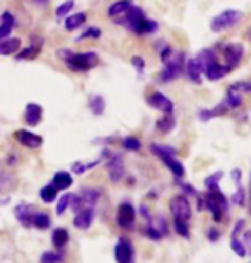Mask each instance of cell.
<instances>
[{
	"mask_svg": "<svg viewBox=\"0 0 251 263\" xmlns=\"http://www.w3.org/2000/svg\"><path fill=\"white\" fill-rule=\"evenodd\" d=\"M132 65L137 68L140 73H142V70L145 68V62H144L142 57H133V59H132Z\"/></svg>",
	"mask_w": 251,
	"mask_h": 263,
	"instance_id": "f6af8a7d",
	"label": "cell"
},
{
	"mask_svg": "<svg viewBox=\"0 0 251 263\" xmlns=\"http://www.w3.org/2000/svg\"><path fill=\"white\" fill-rule=\"evenodd\" d=\"M31 226H34L36 229L45 231V229H48L51 226V219H50V215L46 212H34L33 220H31Z\"/></svg>",
	"mask_w": 251,
	"mask_h": 263,
	"instance_id": "484cf974",
	"label": "cell"
},
{
	"mask_svg": "<svg viewBox=\"0 0 251 263\" xmlns=\"http://www.w3.org/2000/svg\"><path fill=\"white\" fill-rule=\"evenodd\" d=\"M249 38H251V29H249Z\"/></svg>",
	"mask_w": 251,
	"mask_h": 263,
	"instance_id": "f907efd6",
	"label": "cell"
},
{
	"mask_svg": "<svg viewBox=\"0 0 251 263\" xmlns=\"http://www.w3.org/2000/svg\"><path fill=\"white\" fill-rule=\"evenodd\" d=\"M224 104L227 106V109H234V108H239L243 104V96L239 92H236V91H231L229 89L227 91V96H226V99L222 101Z\"/></svg>",
	"mask_w": 251,
	"mask_h": 263,
	"instance_id": "f1b7e54d",
	"label": "cell"
},
{
	"mask_svg": "<svg viewBox=\"0 0 251 263\" xmlns=\"http://www.w3.org/2000/svg\"><path fill=\"white\" fill-rule=\"evenodd\" d=\"M175 127H176V120H175V117H172V113L164 115V117L159 118L158 123H156V128H158L161 134H169Z\"/></svg>",
	"mask_w": 251,
	"mask_h": 263,
	"instance_id": "d4e9b609",
	"label": "cell"
},
{
	"mask_svg": "<svg viewBox=\"0 0 251 263\" xmlns=\"http://www.w3.org/2000/svg\"><path fill=\"white\" fill-rule=\"evenodd\" d=\"M203 73L207 76L208 81H219V79H222L226 73H229V68L226 65H221L219 62H212L210 65L205 67V70H203Z\"/></svg>",
	"mask_w": 251,
	"mask_h": 263,
	"instance_id": "2e32d148",
	"label": "cell"
},
{
	"mask_svg": "<svg viewBox=\"0 0 251 263\" xmlns=\"http://www.w3.org/2000/svg\"><path fill=\"white\" fill-rule=\"evenodd\" d=\"M222 53L226 57V64H227L226 67L229 68V72H231L233 68L238 67L239 62H241L244 55V48H243V45H239V43H227L224 46Z\"/></svg>",
	"mask_w": 251,
	"mask_h": 263,
	"instance_id": "ba28073f",
	"label": "cell"
},
{
	"mask_svg": "<svg viewBox=\"0 0 251 263\" xmlns=\"http://www.w3.org/2000/svg\"><path fill=\"white\" fill-rule=\"evenodd\" d=\"M147 103H149L150 108L159 109V111H163L164 115H169V113H172V109H175V104H172V101L169 98H166L163 92L150 94Z\"/></svg>",
	"mask_w": 251,
	"mask_h": 263,
	"instance_id": "30bf717a",
	"label": "cell"
},
{
	"mask_svg": "<svg viewBox=\"0 0 251 263\" xmlns=\"http://www.w3.org/2000/svg\"><path fill=\"white\" fill-rule=\"evenodd\" d=\"M203 202H205V209L212 214L214 220L221 222L224 214H227V210H229L227 197L224 195L221 190H212L203 197Z\"/></svg>",
	"mask_w": 251,
	"mask_h": 263,
	"instance_id": "3957f363",
	"label": "cell"
},
{
	"mask_svg": "<svg viewBox=\"0 0 251 263\" xmlns=\"http://www.w3.org/2000/svg\"><path fill=\"white\" fill-rule=\"evenodd\" d=\"M51 243L56 250H64L67 245H69V233L64 228H56L51 234Z\"/></svg>",
	"mask_w": 251,
	"mask_h": 263,
	"instance_id": "d6986e66",
	"label": "cell"
},
{
	"mask_svg": "<svg viewBox=\"0 0 251 263\" xmlns=\"http://www.w3.org/2000/svg\"><path fill=\"white\" fill-rule=\"evenodd\" d=\"M161 60H163L164 68L161 72V81L171 82L181 76L183 68H185V55L181 51L172 50L171 46H164V50H161Z\"/></svg>",
	"mask_w": 251,
	"mask_h": 263,
	"instance_id": "6da1fadb",
	"label": "cell"
},
{
	"mask_svg": "<svg viewBox=\"0 0 251 263\" xmlns=\"http://www.w3.org/2000/svg\"><path fill=\"white\" fill-rule=\"evenodd\" d=\"M40 51H41V45L36 43V45L28 46V48H24V50H19L17 55H15V59L17 60H33L40 55Z\"/></svg>",
	"mask_w": 251,
	"mask_h": 263,
	"instance_id": "4316f807",
	"label": "cell"
},
{
	"mask_svg": "<svg viewBox=\"0 0 251 263\" xmlns=\"http://www.w3.org/2000/svg\"><path fill=\"white\" fill-rule=\"evenodd\" d=\"M180 186H181V190L185 192V195H186V197H197V195H198L197 190L190 185V183H180Z\"/></svg>",
	"mask_w": 251,
	"mask_h": 263,
	"instance_id": "7bdbcfd3",
	"label": "cell"
},
{
	"mask_svg": "<svg viewBox=\"0 0 251 263\" xmlns=\"http://www.w3.org/2000/svg\"><path fill=\"white\" fill-rule=\"evenodd\" d=\"M241 19H243V12L234 9H227L210 21V29L214 33H221V31H226L229 28H233V26H236Z\"/></svg>",
	"mask_w": 251,
	"mask_h": 263,
	"instance_id": "277c9868",
	"label": "cell"
},
{
	"mask_svg": "<svg viewBox=\"0 0 251 263\" xmlns=\"http://www.w3.org/2000/svg\"><path fill=\"white\" fill-rule=\"evenodd\" d=\"M222 176H224V171H216V173H212L210 176H207L205 178V188L208 192H212V190H219V181L222 180Z\"/></svg>",
	"mask_w": 251,
	"mask_h": 263,
	"instance_id": "1f68e13d",
	"label": "cell"
},
{
	"mask_svg": "<svg viewBox=\"0 0 251 263\" xmlns=\"http://www.w3.org/2000/svg\"><path fill=\"white\" fill-rule=\"evenodd\" d=\"M244 224H246V220L244 219H239L236 224H234V229H233V233H231V238H238L239 233L244 229Z\"/></svg>",
	"mask_w": 251,
	"mask_h": 263,
	"instance_id": "ee69618b",
	"label": "cell"
},
{
	"mask_svg": "<svg viewBox=\"0 0 251 263\" xmlns=\"http://www.w3.org/2000/svg\"><path fill=\"white\" fill-rule=\"evenodd\" d=\"M101 36V29L92 26V28H87L84 33L81 34V38H77V41H82V40H98Z\"/></svg>",
	"mask_w": 251,
	"mask_h": 263,
	"instance_id": "60d3db41",
	"label": "cell"
},
{
	"mask_svg": "<svg viewBox=\"0 0 251 263\" xmlns=\"http://www.w3.org/2000/svg\"><path fill=\"white\" fill-rule=\"evenodd\" d=\"M86 21H87L86 12H75V14H72L65 19V29L67 31H75L77 28H81Z\"/></svg>",
	"mask_w": 251,
	"mask_h": 263,
	"instance_id": "7402d4cb",
	"label": "cell"
},
{
	"mask_svg": "<svg viewBox=\"0 0 251 263\" xmlns=\"http://www.w3.org/2000/svg\"><path fill=\"white\" fill-rule=\"evenodd\" d=\"M231 202H233L234 205H238V207H243V205L246 203V192H244V188H243L241 185H238L236 192L233 193Z\"/></svg>",
	"mask_w": 251,
	"mask_h": 263,
	"instance_id": "74e56055",
	"label": "cell"
},
{
	"mask_svg": "<svg viewBox=\"0 0 251 263\" xmlns=\"http://www.w3.org/2000/svg\"><path fill=\"white\" fill-rule=\"evenodd\" d=\"M14 215L24 228H29L31 220H33V215H34V207L33 205H28V203H19L14 210Z\"/></svg>",
	"mask_w": 251,
	"mask_h": 263,
	"instance_id": "4fadbf2b",
	"label": "cell"
},
{
	"mask_svg": "<svg viewBox=\"0 0 251 263\" xmlns=\"http://www.w3.org/2000/svg\"><path fill=\"white\" fill-rule=\"evenodd\" d=\"M172 226H175V231L181 236V238L190 239V222H185V220H178V219H175V222H172Z\"/></svg>",
	"mask_w": 251,
	"mask_h": 263,
	"instance_id": "d6a6232c",
	"label": "cell"
},
{
	"mask_svg": "<svg viewBox=\"0 0 251 263\" xmlns=\"http://www.w3.org/2000/svg\"><path fill=\"white\" fill-rule=\"evenodd\" d=\"M144 234H145V238H149L150 241H161L163 239V233L156 228V226L152 222H147V226H145V229H144Z\"/></svg>",
	"mask_w": 251,
	"mask_h": 263,
	"instance_id": "836d02e7",
	"label": "cell"
},
{
	"mask_svg": "<svg viewBox=\"0 0 251 263\" xmlns=\"http://www.w3.org/2000/svg\"><path fill=\"white\" fill-rule=\"evenodd\" d=\"M59 57L65 62L67 67L72 68L75 72H87L98 65V53L94 51H86V53H74V51L67 50V48H60L59 50Z\"/></svg>",
	"mask_w": 251,
	"mask_h": 263,
	"instance_id": "7a4b0ae2",
	"label": "cell"
},
{
	"mask_svg": "<svg viewBox=\"0 0 251 263\" xmlns=\"http://www.w3.org/2000/svg\"><path fill=\"white\" fill-rule=\"evenodd\" d=\"M72 198H74V195H72V193H65V195H62L59 202H56V214H59V215L64 214L65 210L70 207Z\"/></svg>",
	"mask_w": 251,
	"mask_h": 263,
	"instance_id": "8d00e7d4",
	"label": "cell"
},
{
	"mask_svg": "<svg viewBox=\"0 0 251 263\" xmlns=\"http://www.w3.org/2000/svg\"><path fill=\"white\" fill-rule=\"evenodd\" d=\"M89 108H91L92 115H96V117H101L104 113V108H106V103H104V98L99 96V94H94L89 99Z\"/></svg>",
	"mask_w": 251,
	"mask_h": 263,
	"instance_id": "83f0119b",
	"label": "cell"
},
{
	"mask_svg": "<svg viewBox=\"0 0 251 263\" xmlns=\"http://www.w3.org/2000/svg\"><path fill=\"white\" fill-rule=\"evenodd\" d=\"M132 5H133L132 0H118V2L109 5L108 15H109V17H118V15H123L130 7H132Z\"/></svg>",
	"mask_w": 251,
	"mask_h": 263,
	"instance_id": "44dd1931",
	"label": "cell"
},
{
	"mask_svg": "<svg viewBox=\"0 0 251 263\" xmlns=\"http://www.w3.org/2000/svg\"><path fill=\"white\" fill-rule=\"evenodd\" d=\"M122 145L125 151H132V152H137L142 149V142H140L137 137H127V139H123Z\"/></svg>",
	"mask_w": 251,
	"mask_h": 263,
	"instance_id": "e575fe53",
	"label": "cell"
},
{
	"mask_svg": "<svg viewBox=\"0 0 251 263\" xmlns=\"http://www.w3.org/2000/svg\"><path fill=\"white\" fill-rule=\"evenodd\" d=\"M150 152H152L154 156H158L159 159H163V157H167V156H172V157L178 156V151L175 147L163 145V144H150Z\"/></svg>",
	"mask_w": 251,
	"mask_h": 263,
	"instance_id": "cb8c5ba5",
	"label": "cell"
},
{
	"mask_svg": "<svg viewBox=\"0 0 251 263\" xmlns=\"http://www.w3.org/2000/svg\"><path fill=\"white\" fill-rule=\"evenodd\" d=\"M14 137L19 140L21 145L28 147V149H38V147L43 145V137L36 135L29 130H17L14 134Z\"/></svg>",
	"mask_w": 251,
	"mask_h": 263,
	"instance_id": "8fae6325",
	"label": "cell"
},
{
	"mask_svg": "<svg viewBox=\"0 0 251 263\" xmlns=\"http://www.w3.org/2000/svg\"><path fill=\"white\" fill-rule=\"evenodd\" d=\"M34 2L38 4V5H48L50 0H34Z\"/></svg>",
	"mask_w": 251,
	"mask_h": 263,
	"instance_id": "681fc988",
	"label": "cell"
},
{
	"mask_svg": "<svg viewBox=\"0 0 251 263\" xmlns=\"http://www.w3.org/2000/svg\"><path fill=\"white\" fill-rule=\"evenodd\" d=\"M156 31H158V23L150 19H145V17L133 28L135 34H152Z\"/></svg>",
	"mask_w": 251,
	"mask_h": 263,
	"instance_id": "603a6c76",
	"label": "cell"
},
{
	"mask_svg": "<svg viewBox=\"0 0 251 263\" xmlns=\"http://www.w3.org/2000/svg\"><path fill=\"white\" fill-rule=\"evenodd\" d=\"M99 162H101V159H96L92 162H75V164L72 166V170H74L75 175H82V173H86L89 170H92V167H96Z\"/></svg>",
	"mask_w": 251,
	"mask_h": 263,
	"instance_id": "d590c367",
	"label": "cell"
},
{
	"mask_svg": "<svg viewBox=\"0 0 251 263\" xmlns=\"http://www.w3.org/2000/svg\"><path fill=\"white\" fill-rule=\"evenodd\" d=\"M231 178H233V181L236 183V185H241V178H243V173H241V170H233L231 171Z\"/></svg>",
	"mask_w": 251,
	"mask_h": 263,
	"instance_id": "c3c4849f",
	"label": "cell"
},
{
	"mask_svg": "<svg viewBox=\"0 0 251 263\" xmlns=\"http://www.w3.org/2000/svg\"><path fill=\"white\" fill-rule=\"evenodd\" d=\"M103 156L108 157L106 171H108L109 180H111L113 183H118L125 176V162H123L122 154H109L108 151H104Z\"/></svg>",
	"mask_w": 251,
	"mask_h": 263,
	"instance_id": "8992f818",
	"label": "cell"
},
{
	"mask_svg": "<svg viewBox=\"0 0 251 263\" xmlns=\"http://www.w3.org/2000/svg\"><path fill=\"white\" fill-rule=\"evenodd\" d=\"M185 70H186V76L190 79L191 82H197L200 84L202 82V73H203V68L200 65V62L197 60V57H193L185 64Z\"/></svg>",
	"mask_w": 251,
	"mask_h": 263,
	"instance_id": "9a60e30c",
	"label": "cell"
},
{
	"mask_svg": "<svg viewBox=\"0 0 251 263\" xmlns=\"http://www.w3.org/2000/svg\"><path fill=\"white\" fill-rule=\"evenodd\" d=\"M169 210L172 214V219L178 220H185V222H190L193 210H191V203L188 200L186 195H178L169 202Z\"/></svg>",
	"mask_w": 251,
	"mask_h": 263,
	"instance_id": "5b68a950",
	"label": "cell"
},
{
	"mask_svg": "<svg viewBox=\"0 0 251 263\" xmlns=\"http://www.w3.org/2000/svg\"><path fill=\"white\" fill-rule=\"evenodd\" d=\"M41 117H43V109L38 103H29L26 106V113H24V122L29 125V127H36L41 122Z\"/></svg>",
	"mask_w": 251,
	"mask_h": 263,
	"instance_id": "5bb4252c",
	"label": "cell"
},
{
	"mask_svg": "<svg viewBox=\"0 0 251 263\" xmlns=\"http://www.w3.org/2000/svg\"><path fill=\"white\" fill-rule=\"evenodd\" d=\"M65 255L62 251H45L40 256V263H64Z\"/></svg>",
	"mask_w": 251,
	"mask_h": 263,
	"instance_id": "f546056e",
	"label": "cell"
},
{
	"mask_svg": "<svg viewBox=\"0 0 251 263\" xmlns=\"http://www.w3.org/2000/svg\"><path fill=\"white\" fill-rule=\"evenodd\" d=\"M243 243H244V248H246V251L251 255V231H244Z\"/></svg>",
	"mask_w": 251,
	"mask_h": 263,
	"instance_id": "7dc6e473",
	"label": "cell"
},
{
	"mask_svg": "<svg viewBox=\"0 0 251 263\" xmlns=\"http://www.w3.org/2000/svg\"><path fill=\"white\" fill-rule=\"evenodd\" d=\"M114 260L117 263H133V245L127 238H120L114 246Z\"/></svg>",
	"mask_w": 251,
	"mask_h": 263,
	"instance_id": "9c48e42d",
	"label": "cell"
},
{
	"mask_svg": "<svg viewBox=\"0 0 251 263\" xmlns=\"http://www.w3.org/2000/svg\"><path fill=\"white\" fill-rule=\"evenodd\" d=\"M21 50V38H5L0 41V55H14Z\"/></svg>",
	"mask_w": 251,
	"mask_h": 263,
	"instance_id": "e0dca14e",
	"label": "cell"
},
{
	"mask_svg": "<svg viewBox=\"0 0 251 263\" xmlns=\"http://www.w3.org/2000/svg\"><path fill=\"white\" fill-rule=\"evenodd\" d=\"M231 91H236V92H251V82L249 81H243V82H236V84H233L231 87Z\"/></svg>",
	"mask_w": 251,
	"mask_h": 263,
	"instance_id": "b9f144b4",
	"label": "cell"
},
{
	"mask_svg": "<svg viewBox=\"0 0 251 263\" xmlns=\"http://www.w3.org/2000/svg\"><path fill=\"white\" fill-rule=\"evenodd\" d=\"M219 239H221V233H219L216 228L208 229V241H210V243H217Z\"/></svg>",
	"mask_w": 251,
	"mask_h": 263,
	"instance_id": "bcb514c9",
	"label": "cell"
},
{
	"mask_svg": "<svg viewBox=\"0 0 251 263\" xmlns=\"http://www.w3.org/2000/svg\"><path fill=\"white\" fill-rule=\"evenodd\" d=\"M72 183H74V180H72V175L67 171H59L55 173L53 176V181H51V185H53L56 190H67V188L72 186Z\"/></svg>",
	"mask_w": 251,
	"mask_h": 263,
	"instance_id": "ac0fdd59",
	"label": "cell"
},
{
	"mask_svg": "<svg viewBox=\"0 0 251 263\" xmlns=\"http://www.w3.org/2000/svg\"><path fill=\"white\" fill-rule=\"evenodd\" d=\"M231 250L236 253L238 256H241V258H244V256L248 255L246 248H244V243L239 238H231Z\"/></svg>",
	"mask_w": 251,
	"mask_h": 263,
	"instance_id": "f35d334b",
	"label": "cell"
},
{
	"mask_svg": "<svg viewBox=\"0 0 251 263\" xmlns=\"http://www.w3.org/2000/svg\"><path fill=\"white\" fill-rule=\"evenodd\" d=\"M94 220V207L81 209L74 217V226L77 229H89Z\"/></svg>",
	"mask_w": 251,
	"mask_h": 263,
	"instance_id": "7c38bea8",
	"label": "cell"
},
{
	"mask_svg": "<svg viewBox=\"0 0 251 263\" xmlns=\"http://www.w3.org/2000/svg\"><path fill=\"white\" fill-rule=\"evenodd\" d=\"M74 5H75L74 0H65L64 4H60L59 7H56L55 15H56V17H64V15H67L72 9H74Z\"/></svg>",
	"mask_w": 251,
	"mask_h": 263,
	"instance_id": "ab89813d",
	"label": "cell"
},
{
	"mask_svg": "<svg viewBox=\"0 0 251 263\" xmlns=\"http://www.w3.org/2000/svg\"><path fill=\"white\" fill-rule=\"evenodd\" d=\"M135 217H137V212H135V207L130 202H123L120 203V207L117 210V224L122 229H132L135 224Z\"/></svg>",
	"mask_w": 251,
	"mask_h": 263,
	"instance_id": "52a82bcc",
	"label": "cell"
},
{
	"mask_svg": "<svg viewBox=\"0 0 251 263\" xmlns=\"http://www.w3.org/2000/svg\"><path fill=\"white\" fill-rule=\"evenodd\" d=\"M56 195H59V190H56V188L51 185H46V186H43L40 190V198L43 200L45 203H51V202H55L56 200Z\"/></svg>",
	"mask_w": 251,
	"mask_h": 263,
	"instance_id": "4dcf8cb0",
	"label": "cell"
},
{
	"mask_svg": "<svg viewBox=\"0 0 251 263\" xmlns=\"http://www.w3.org/2000/svg\"><path fill=\"white\" fill-rule=\"evenodd\" d=\"M161 161L164 162V164L167 166V170H169L176 178H183V176H185V166H183L181 162L176 159V157L167 156V157H163Z\"/></svg>",
	"mask_w": 251,
	"mask_h": 263,
	"instance_id": "ffe728a7",
	"label": "cell"
}]
</instances>
